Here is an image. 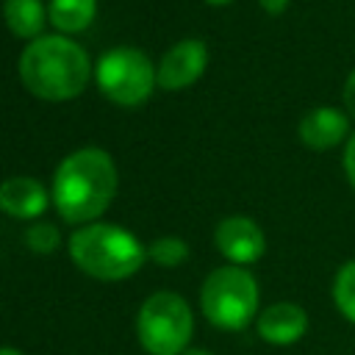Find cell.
Here are the masks:
<instances>
[{"label":"cell","instance_id":"1","mask_svg":"<svg viewBox=\"0 0 355 355\" xmlns=\"http://www.w3.org/2000/svg\"><path fill=\"white\" fill-rule=\"evenodd\" d=\"M116 194V166L103 147L69 153L53 175V205L69 225L97 219Z\"/></svg>","mask_w":355,"mask_h":355},{"label":"cell","instance_id":"2","mask_svg":"<svg viewBox=\"0 0 355 355\" xmlns=\"http://www.w3.org/2000/svg\"><path fill=\"white\" fill-rule=\"evenodd\" d=\"M17 69L22 86L39 100L50 103L78 97L92 78V61L86 50L64 33H44L28 42Z\"/></svg>","mask_w":355,"mask_h":355},{"label":"cell","instance_id":"3","mask_svg":"<svg viewBox=\"0 0 355 355\" xmlns=\"http://www.w3.org/2000/svg\"><path fill=\"white\" fill-rule=\"evenodd\" d=\"M69 258L80 272L97 280H125L141 269L147 250L141 241L108 222H89L69 236Z\"/></svg>","mask_w":355,"mask_h":355},{"label":"cell","instance_id":"4","mask_svg":"<svg viewBox=\"0 0 355 355\" xmlns=\"http://www.w3.org/2000/svg\"><path fill=\"white\" fill-rule=\"evenodd\" d=\"M258 283L247 266H219L200 286V311L219 330H244L258 316Z\"/></svg>","mask_w":355,"mask_h":355},{"label":"cell","instance_id":"5","mask_svg":"<svg viewBox=\"0 0 355 355\" xmlns=\"http://www.w3.org/2000/svg\"><path fill=\"white\" fill-rule=\"evenodd\" d=\"M194 313L189 302L175 291L150 294L136 316L139 344L150 355H183L191 344Z\"/></svg>","mask_w":355,"mask_h":355},{"label":"cell","instance_id":"6","mask_svg":"<svg viewBox=\"0 0 355 355\" xmlns=\"http://www.w3.org/2000/svg\"><path fill=\"white\" fill-rule=\"evenodd\" d=\"M155 67L139 47L105 50L94 67L100 92L116 105H141L155 89Z\"/></svg>","mask_w":355,"mask_h":355},{"label":"cell","instance_id":"7","mask_svg":"<svg viewBox=\"0 0 355 355\" xmlns=\"http://www.w3.org/2000/svg\"><path fill=\"white\" fill-rule=\"evenodd\" d=\"M216 250L233 266H250L266 252V236L261 225L250 216H227L214 230Z\"/></svg>","mask_w":355,"mask_h":355},{"label":"cell","instance_id":"8","mask_svg":"<svg viewBox=\"0 0 355 355\" xmlns=\"http://www.w3.org/2000/svg\"><path fill=\"white\" fill-rule=\"evenodd\" d=\"M208 67V47L205 42L200 39H183L178 44H172L161 61H158V72H155V80L161 89H186L191 86L194 80L202 78Z\"/></svg>","mask_w":355,"mask_h":355},{"label":"cell","instance_id":"9","mask_svg":"<svg viewBox=\"0 0 355 355\" xmlns=\"http://www.w3.org/2000/svg\"><path fill=\"white\" fill-rule=\"evenodd\" d=\"M297 136L313 153L333 150L349 139V114L336 105H316L300 119Z\"/></svg>","mask_w":355,"mask_h":355},{"label":"cell","instance_id":"10","mask_svg":"<svg viewBox=\"0 0 355 355\" xmlns=\"http://www.w3.org/2000/svg\"><path fill=\"white\" fill-rule=\"evenodd\" d=\"M255 330H258V336L266 344L288 347V344H297L305 336V330H308V313H305L302 305L288 302V300H280V302L266 305L255 316Z\"/></svg>","mask_w":355,"mask_h":355},{"label":"cell","instance_id":"11","mask_svg":"<svg viewBox=\"0 0 355 355\" xmlns=\"http://www.w3.org/2000/svg\"><path fill=\"white\" fill-rule=\"evenodd\" d=\"M47 189L28 175L8 178L0 183V211L14 219H36L47 208Z\"/></svg>","mask_w":355,"mask_h":355},{"label":"cell","instance_id":"12","mask_svg":"<svg viewBox=\"0 0 355 355\" xmlns=\"http://www.w3.org/2000/svg\"><path fill=\"white\" fill-rule=\"evenodd\" d=\"M3 19L14 36L28 39V42L44 36L42 33L44 22H50L42 0H6L3 3Z\"/></svg>","mask_w":355,"mask_h":355},{"label":"cell","instance_id":"13","mask_svg":"<svg viewBox=\"0 0 355 355\" xmlns=\"http://www.w3.org/2000/svg\"><path fill=\"white\" fill-rule=\"evenodd\" d=\"M97 0H50L47 19L58 33H80L92 25Z\"/></svg>","mask_w":355,"mask_h":355},{"label":"cell","instance_id":"14","mask_svg":"<svg viewBox=\"0 0 355 355\" xmlns=\"http://www.w3.org/2000/svg\"><path fill=\"white\" fill-rule=\"evenodd\" d=\"M330 294H333L336 311H338L347 322L355 324V258L347 261V263H341V266L336 269Z\"/></svg>","mask_w":355,"mask_h":355},{"label":"cell","instance_id":"15","mask_svg":"<svg viewBox=\"0 0 355 355\" xmlns=\"http://www.w3.org/2000/svg\"><path fill=\"white\" fill-rule=\"evenodd\" d=\"M147 258H153L158 266H178L189 258V244L178 236H161L147 247Z\"/></svg>","mask_w":355,"mask_h":355},{"label":"cell","instance_id":"16","mask_svg":"<svg viewBox=\"0 0 355 355\" xmlns=\"http://www.w3.org/2000/svg\"><path fill=\"white\" fill-rule=\"evenodd\" d=\"M25 244H28L33 252H39V255H50V252L58 250L61 233H58V227L50 225V222H36V225H31V227L25 230Z\"/></svg>","mask_w":355,"mask_h":355},{"label":"cell","instance_id":"17","mask_svg":"<svg viewBox=\"0 0 355 355\" xmlns=\"http://www.w3.org/2000/svg\"><path fill=\"white\" fill-rule=\"evenodd\" d=\"M341 164H344V175H347V180H349V186L355 189V130H352V133H349V139L344 141Z\"/></svg>","mask_w":355,"mask_h":355},{"label":"cell","instance_id":"18","mask_svg":"<svg viewBox=\"0 0 355 355\" xmlns=\"http://www.w3.org/2000/svg\"><path fill=\"white\" fill-rule=\"evenodd\" d=\"M341 103H344V111L349 114V119H355V69H352V72L347 75V80H344Z\"/></svg>","mask_w":355,"mask_h":355},{"label":"cell","instance_id":"19","mask_svg":"<svg viewBox=\"0 0 355 355\" xmlns=\"http://www.w3.org/2000/svg\"><path fill=\"white\" fill-rule=\"evenodd\" d=\"M258 3H261V8H263L269 17H280V14L288 8L291 0H258Z\"/></svg>","mask_w":355,"mask_h":355},{"label":"cell","instance_id":"20","mask_svg":"<svg viewBox=\"0 0 355 355\" xmlns=\"http://www.w3.org/2000/svg\"><path fill=\"white\" fill-rule=\"evenodd\" d=\"M183 355H211V352L208 349H200V347H189Z\"/></svg>","mask_w":355,"mask_h":355},{"label":"cell","instance_id":"21","mask_svg":"<svg viewBox=\"0 0 355 355\" xmlns=\"http://www.w3.org/2000/svg\"><path fill=\"white\" fill-rule=\"evenodd\" d=\"M0 355H22V352L14 349V347H0Z\"/></svg>","mask_w":355,"mask_h":355},{"label":"cell","instance_id":"22","mask_svg":"<svg viewBox=\"0 0 355 355\" xmlns=\"http://www.w3.org/2000/svg\"><path fill=\"white\" fill-rule=\"evenodd\" d=\"M205 3H211V6H227V3H233V0H205Z\"/></svg>","mask_w":355,"mask_h":355}]
</instances>
